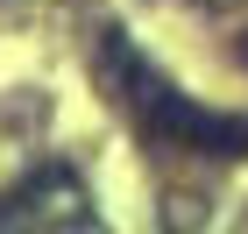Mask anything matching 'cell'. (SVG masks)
<instances>
[{
	"label": "cell",
	"instance_id": "cell-1",
	"mask_svg": "<svg viewBox=\"0 0 248 234\" xmlns=\"http://www.w3.org/2000/svg\"><path fill=\"white\" fill-rule=\"evenodd\" d=\"M99 93L128 107L149 149H199V156H248V114H206L199 99H185L170 78H156V64L135 50L128 29H99Z\"/></svg>",
	"mask_w": 248,
	"mask_h": 234
},
{
	"label": "cell",
	"instance_id": "cell-2",
	"mask_svg": "<svg viewBox=\"0 0 248 234\" xmlns=\"http://www.w3.org/2000/svg\"><path fill=\"white\" fill-rule=\"evenodd\" d=\"M15 227H64V234H93L99 213H93V192H85V177L64 171V163H43L15 185V192H0V234Z\"/></svg>",
	"mask_w": 248,
	"mask_h": 234
},
{
	"label": "cell",
	"instance_id": "cell-3",
	"mask_svg": "<svg viewBox=\"0 0 248 234\" xmlns=\"http://www.w3.org/2000/svg\"><path fill=\"white\" fill-rule=\"evenodd\" d=\"M241 64H248V36H241Z\"/></svg>",
	"mask_w": 248,
	"mask_h": 234
}]
</instances>
